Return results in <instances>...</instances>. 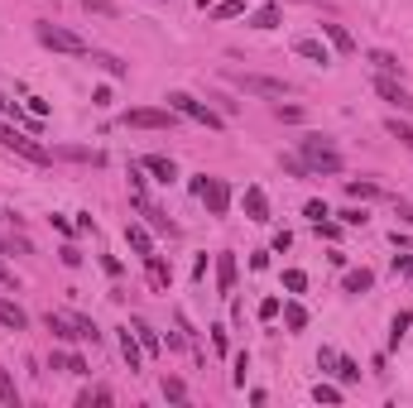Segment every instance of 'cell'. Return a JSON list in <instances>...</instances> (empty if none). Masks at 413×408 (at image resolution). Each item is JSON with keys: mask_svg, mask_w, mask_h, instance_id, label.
Returning a JSON list of instances; mask_svg holds the SVG:
<instances>
[{"mask_svg": "<svg viewBox=\"0 0 413 408\" xmlns=\"http://www.w3.org/2000/svg\"><path fill=\"white\" fill-rule=\"evenodd\" d=\"M303 212H307V217H312V221H322V217H331V212H327V202H307Z\"/></svg>", "mask_w": 413, "mask_h": 408, "instance_id": "74e56055", "label": "cell"}, {"mask_svg": "<svg viewBox=\"0 0 413 408\" xmlns=\"http://www.w3.org/2000/svg\"><path fill=\"white\" fill-rule=\"evenodd\" d=\"M164 399L168 404H183V399H188V384L173 380V375H164Z\"/></svg>", "mask_w": 413, "mask_h": 408, "instance_id": "484cf974", "label": "cell"}, {"mask_svg": "<svg viewBox=\"0 0 413 408\" xmlns=\"http://www.w3.org/2000/svg\"><path fill=\"white\" fill-rule=\"evenodd\" d=\"M346 192H351L356 202H370V197H380V188H375V183H346Z\"/></svg>", "mask_w": 413, "mask_h": 408, "instance_id": "1f68e13d", "label": "cell"}, {"mask_svg": "<svg viewBox=\"0 0 413 408\" xmlns=\"http://www.w3.org/2000/svg\"><path fill=\"white\" fill-rule=\"evenodd\" d=\"M409 322H413V312H399V317H394V326H389V346H399V341H404Z\"/></svg>", "mask_w": 413, "mask_h": 408, "instance_id": "f1b7e54d", "label": "cell"}, {"mask_svg": "<svg viewBox=\"0 0 413 408\" xmlns=\"http://www.w3.org/2000/svg\"><path fill=\"white\" fill-rule=\"evenodd\" d=\"M260 317H265V322H269V317H279V298H265V302H260Z\"/></svg>", "mask_w": 413, "mask_h": 408, "instance_id": "f35d334b", "label": "cell"}, {"mask_svg": "<svg viewBox=\"0 0 413 408\" xmlns=\"http://www.w3.org/2000/svg\"><path fill=\"white\" fill-rule=\"evenodd\" d=\"M293 53L307 58V63H317V68H327V63H331V53L322 49V39H298V44H293Z\"/></svg>", "mask_w": 413, "mask_h": 408, "instance_id": "4fadbf2b", "label": "cell"}, {"mask_svg": "<svg viewBox=\"0 0 413 408\" xmlns=\"http://www.w3.org/2000/svg\"><path fill=\"white\" fill-rule=\"evenodd\" d=\"M144 269H149V283H154V288L164 293V288H168V279H173V269H168L159 255H144Z\"/></svg>", "mask_w": 413, "mask_h": 408, "instance_id": "9a60e30c", "label": "cell"}, {"mask_svg": "<svg viewBox=\"0 0 413 408\" xmlns=\"http://www.w3.org/2000/svg\"><path fill=\"white\" fill-rule=\"evenodd\" d=\"M331 370H336V380H341V384H356L360 380V365L351 360V355H336V365H331Z\"/></svg>", "mask_w": 413, "mask_h": 408, "instance_id": "ffe728a7", "label": "cell"}, {"mask_svg": "<svg viewBox=\"0 0 413 408\" xmlns=\"http://www.w3.org/2000/svg\"><path fill=\"white\" fill-rule=\"evenodd\" d=\"M0 404L20 408V389H15V380H10V370H5V365H0Z\"/></svg>", "mask_w": 413, "mask_h": 408, "instance_id": "d4e9b609", "label": "cell"}, {"mask_svg": "<svg viewBox=\"0 0 413 408\" xmlns=\"http://www.w3.org/2000/svg\"><path fill=\"white\" fill-rule=\"evenodd\" d=\"M322 34H327V44L336 49V53H351V49H356V39H351L341 25H322Z\"/></svg>", "mask_w": 413, "mask_h": 408, "instance_id": "e0dca14e", "label": "cell"}, {"mask_svg": "<svg viewBox=\"0 0 413 408\" xmlns=\"http://www.w3.org/2000/svg\"><path fill=\"white\" fill-rule=\"evenodd\" d=\"M375 91L385 96L389 106H399V110H413V96H409V91H404V87H399L394 77H380V82H375Z\"/></svg>", "mask_w": 413, "mask_h": 408, "instance_id": "ba28073f", "label": "cell"}, {"mask_svg": "<svg viewBox=\"0 0 413 408\" xmlns=\"http://www.w3.org/2000/svg\"><path fill=\"white\" fill-rule=\"evenodd\" d=\"M68 375H87V360H82V355H68Z\"/></svg>", "mask_w": 413, "mask_h": 408, "instance_id": "60d3db41", "label": "cell"}, {"mask_svg": "<svg viewBox=\"0 0 413 408\" xmlns=\"http://www.w3.org/2000/svg\"><path fill=\"white\" fill-rule=\"evenodd\" d=\"M173 115H178L173 106H135V110H125L120 120L130 130H173Z\"/></svg>", "mask_w": 413, "mask_h": 408, "instance_id": "277c9868", "label": "cell"}, {"mask_svg": "<svg viewBox=\"0 0 413 408\" xmlns=\"http://www.w3.org/2000/svg\"><path fill=\"white\" fill-rule=\"evenodd\" d=\"M0 326H10V331H25V326H29V312L20 307V302L0 298Z\"/></svg>", "mask_w": 413, "mask_h": 408, "instance_id": "30bf717a", "label": "cell"}, {"mask_svg": "<svg viewBox=\"0 0 413 408\" xmlns=\"http://www.w3.org/2000/svg\"><path fill=\"white\" fill-rule=\"evenodd\" d=\"M246 217L269 221V197H265V188H246Z\"/></svg>", "mask_w": 413, "mask_h": 408, "instance_id": "5bb4252c", "label": "cell"}, {"mask_svg": "<svg viewBox=\"0 0 413 408\" xmlns=\"http://www.w3.org/2000/svg\"><path fill=\"white\" fill-rule=\"evenodd\" d=\"M394 274H413V255H394Z\"/></svg>", "mask_w": 413, "mask_h": 408, "instance_id": "ab89813d", "label": "cell"}, {"mask_svg": "<svg viewBox=\"0 0 413 408\" xmlns=\"http://www.w3.org/2000/svg\"><path fill=\"white\" fill-rule=\"evenodd\" d=\"M370 63H375V68H380L385 77H394V72H399V58L385 53V49H375V53H370Z\"/></svg>", "mask_w": 413, "mask_h": 408, "instance_id": "4316f807", "label": "cell"}, {"mask_svg": "<svg viewBox=\"0 0 413 408\" xmlns=\"http://www.w3.org/2000/svg\"><path fill=\"white\" fill-rule=\"evenodd\" d=\"M284 288H288V293H303V288H307V274L303 269H288V274H284Z\"/></svg>", "mask_w": 413, "mask_h": 408, "instance_id": "836d02e7", "label": "cell"}, {"mask_svg": "<svg viewBox=\"0 0 413 408\" xmlns=\"http://www.w3.org/2000/svg\"><path fill=\"white\" fill-rule=\"evenodd\" d=\"M144 168H149L159 183H173V178H178V163L168 159V154H144Z\"/></svg>", "mask_w": 413, "mask_h": 408, "instance_id": "8fae6325", "label": "cell"}, {"mask_svg": "<svg viewBox=\"0 0 413 408\" xmlns=\"http://www.w3.org/2000/svg\"><path fill=\"white\" fill-rule=\"evenodd\" d=\"M120 355H125V365H130V370H139V365H144V346H139V336L130 331V326L120 331Z\"/></svg>", "mask_w": 413, "mask_h": 408, "instance_id": "7c38bea8", "label": "cell"}, {"mask_svg": "<svg viewBox=\"0 0 413 408\" xmlns=\"http://www.w3.org/2000/svg\"><path fill=\"white\" fill-rule=\"evenodd\" d=\"M341 226H365V212H360V207H346V212H341Z\"/></svg>", "mask_w": 413, "mask_h": 408, "instance_id": "8d00e7d4", "label": "cell"}, {"mask_svg": "<svg viewBox=\"0 0 413 408\" xmlns=\"http://www.w3.org/2000/svg\"><path fill=\"white\" fill-rule=\"evenodd\" d=\"M312 226H317V236H322V241H336V236H341V226H336V221H312Z\"/></svg>", "mask_w": 413, "mask_h": 408, "instance_id": "e575fe53", "label": "cell"}, {"mask_svg": "<svg viewBox=\"0 0 413 408\" xmlns=\"http://www.w3.org/2000/svg\"><path fill=\"white\" fill-rule=\"evenodd\" d=\"M341 288H346V293H370V288H375V274L370 269H346Z\"/></svg>", "mask_w": 413, "mask_h": 408, "instance_id": "2e32d148", "label": "cell"}, {"mask_svg": "<svg viewBox=\"0 0 413 408\" xmlns=\"http://www.w3.org/2000/svg\"><path fill=\"white\" fill-rule=\"evenodd\" d=\"M82 10H91V15H110V20L120 15V5H115V0H82Z\"/></svg>", "mask_w": 413, "mask_h": 408, "instance_id": "f546056e", "label": "cell"}, {"mask_svg": "<svg viewBox=\"0 0 413 408\" xmlns=\"http://www.w3.org/2000/svg\"><path fill=\"white\" fill-rule=\"evenodd\" d=\"M0 283H5V288H10V283H15V274L5 269V264H0Z\"/></svg>", "mask_w": 413, "mask_h": 408, "instance_id": "f6af8a7d", "label": "cell"}, {"mask_svg": "<svg viewBox=\"0 0 413 408\" xmlns=\"http://www.w3.org/2000/svg\"><path fill=\"white\" fill-rule=\"evenodd\" d=\"M385 130H389V135H394V139H399V144H409V149H413V125H404V120H399V115H394V120H389Z\"/></svg>", "mask_w": 413, "mask_h": 408, "instance_id": "83f0119b", "label": "cell"}, {"mask_svg": "<svg viewBox=\"0 0 413 408\" xmlns=\"http://www.w3.org/2000/svg\"><path fill=\"white\" fill-rule=\"evenodd\" d=\"M394 212H399V221H409V226H413V207H409V202H394Z\"/></svg>", "mask_w": 413, "mask_h": 408, "instance_id": "ee69618b", "label": "cell"}, {"mask_svg": "<svg viewBox=\"0 0 413 408\" xmlns=\"http://www.w3.org/2000/svg\"><path fill=\"white\" fill-rule=\"evenodd\" d=\"M303 163L312 168V173H341V154L331 149L327 139H317V135L303 139Z\"/></svg>", "mask_w": 413, "mask_h": 408, "instance_id": "5b68a950", "label": "cell"}, {"mask_svg": "<svg viewBox=\"0 0 413 408\" xmlns=\"http://www.w3.org/2000/svg\"><path fill=\"white\" fill-rule=\"evenodd\" d=\"M135 336H139V346H144V355H159L164 341H159V331H154L149 322H135Z\"/></svg>", "mask_w": 413, "mask_h": 408, "instance_id": "d6986e66", "label": "cell"}, {"mask_svg": "<svg viewBox=\"0 0 413 408\" xmlns=\"http://www.w3.org/2000/svg\"><path fill=\"white\" fill-rule=\"evenodd\" d=\"M312 399H317V404H341V389H336V384H317Z\"/></svg>", "mask_w": 413, "mask_h": 408, "instance_id": "d6a6232c", "label": "cell"}, {"mask_svg": "<svg viewBox=\"0 0 413 408\" xmlns=\"http://www.w3.org/2000/svg\"><path fill=\"white\" fill-rule=\"evenodd\" d=\"M197 197L207 202V212H212V217H226V212H231V188H226V178H207Z\"/></svg>", "mask_w": 413, "mask_h": 408, "instance_id": "8992f818", "label": "cell"}, {"mask_svg": "<svg viewBox=\"0 0 413 408\" xmlns=\"http://www.w3.org/2000/svg\"><path fill=\"white\" fill-rule=\"evenodd\" d=\"M39 44L53 49V53H72V58L87 53V39L72 34V29H63V25H39Z\"/></svg>", "mask_w": 413, "mask_h": 408, "instance_id": "3957f363", "label": "cell"}, {"mask_svg": "<svg viewBox=\"0 0 413 408\" xmlns=\"http://www.w3.org/2000/svg\"><path fill=\"white\" fill-rule=\"evenodd\" d=\"M212 15H217V20H236V15H246V5H241V0H221Z\"/></svg>", "mask_w": 413, "mask_h": 408, "instance_id": "4dcf8cb0", "label": "cell"}, {"mask_svg": "<svg viewBox=\"0 0 413 408\" xmlns=\"http://www.w3.org/2000/svg\"><path fill=\"white\" fill-rule=\"evenodd\" d=\"M49 331H53V341H72V336H77L72 317H53V312H49Z\"/></svg>", "mask_w": 413, "mask_h": 408, "instance_id": "cb8c5ba5", "label": "cell"}, {"mask_svg": "<svg viewBox=\"0 0 413 408\" xmlns=\"http://www.w3.org/2000/svg\"><path fill=\"white\" fill-rule=\"evenodd\" d=\"M217 288L226 293V298L236 293V255H231V250H226V255H217Z\"/></svg>", "mask_w": 413, "mask_h": 408, "instance_id": "9c48e42d", "label": "cell"}, {"mask_svg": "<svg viewBox=\"0 0 413 408\" xmlns=\"http://www.w3.org/2000/svg\"><path fill=\"white\" fill-rule=\"evenodd\" d=\"M5 106H10V101H5V96H0V110H5Z\"/></svg>", "mask_w": 413, "mask_h": 408, "instance_id": "bcb514c9", "label": "cell"}, {"mask_svg": "<svg viewBox=\"0 0 413 408\" xmlns=\"http://www.w3.org/2000/svg\"><path fill=\"white\" fill-rule=\"evenodd\" d=\"M236 87H241V91H250V96H284V91H288L279 77H255V72L236 77Z\"/></svg>", "mask_w": 413, "mask_h": 408, "instance_id": "52a82bcc", "label": "cell"}, {"mask_svg": "<svg viewBox=\"0 0 413 408\" xmlns=\"http://www.w3.org/2000/svg\"><path fill=\"white\" fill-rule=\"evenodd\" d=\"M91 63H96V68H101L106 77H125V72H130V68H125L120 58H110V53H91Z\"/></svg>", "mask_w": 413, "mask_h": 408, "instance_id": "7402d4cb", "label": "cell"}, {"mask_svg": "<svg viewBox=\"0 0 413 408\" xmlns=\"http://www.w3.org/2000/svg\"><path fill=\"white\" fill-rule=\"evenodd\" d=\"M0 144H5V149H10V154H20V159H29V163H39V168H44V163L53 159V154H49V149H44V144H39V139H29L25 130H15V125H0Z\"/></svg>", "mask_w": 413, "mask_h": 408, "instance_id": "6da1fadb", "label": "cell"}, {"mask_svg": "<svg viewBox=\"0 0 413 408\" xmlns=\"http://www.w3.org/2000/svg\"><path fill=\"white\" fill-rule=\"evenodd\" d=\"M284 322H288V331H303L307 326V307L303 302H284Z\"/></svg>", "mask_w": 413, "mask_h": 408, "instance_id": "44dd1931", "label": "cell"}, {"mask_svg": "<svg viewBox=\"0 0 413 408\" xmlns=\"http://www.w3.org/2000/svg\"><path fill=\"white\" fill-rule=\"evenodd\" d=\"M212 346H217V355H226V331L221 326H212Z\"/></svg>", "mask_w": 413, "mask_h": 408, "instance_id": "7bdbcfd3", "label": "cell"}, {"mask_svg": "<svg viewBox=\"0 0 413 408\" xmlns=\"http://www.w3.org/2000/svg\"><path fill=\"white\" fill-rule=\"evenodd\" d=\"M125 241H130L135 255H154V241H149V231H144V226H125Z\"/></svg>", "mask_w": 413, "mask_h": 408, "instance_id": "ac0fdd59", "label": "cell"}, {"mask_svg": "<svg viewBox=\"0 0 413 408\" xmlns=\"http://www.w3.org/2000/svg\"><path fill=\"white\" fill-rule=\"evenodd\" d=\"M164 101H168L173 110H178V115H188V120H197V125H207V130H221V125H226L217 110H212V106H202V101H197V96H188V91H168Z\"/></svg>", "mask_w": 413, "mask_h": 408, "instance_id": "7a4b0ae2", "label": "cell"}, {"mask_svg": "<svg viewBox=\"0 0 413 408\" xmlns=\"http://www.w3.org/2000/svg\"><path fill=\"white\" fill-rule=\"evenodd\" d=\"M274 25H279V5H260L250 15V29H274Z\"/></svg>", "mask_w": 413, "mask_h": 408, "instance_id": "603a6c76", "label": "cell"}, {"mask_svg": "<svg viewBox=\"0 0 413 408\" xmlns=\"http://www.w3.org/2000/svg\"><path fill=\"white\" fill-rule=\"evenodd\" d=\"M279 120H303V106H279Z\"/></svg>", "mask_w": 413, "mask_h": 408, "instance_id": "b9f144b4", "label": "cell"}, {"mask_svg": "<svg viewBox=\"0 0 413 408\" xmlns=\"http://www.w3.org/2000/svg\"><path fill=\"white\" fill-rule=\"evenodd\" d=\"M284 173H293V178H307V173H312V168H307L303 159H284Z\"/></svg>", "mask_w": 413, "mask_h": 408, "instance_id": "d590c367", "label": "cell"}]
</instances>
